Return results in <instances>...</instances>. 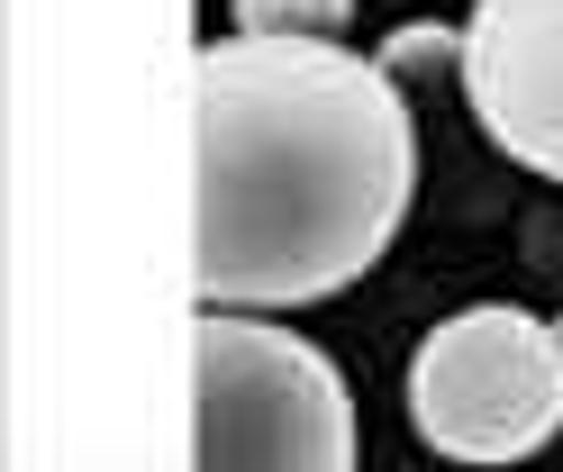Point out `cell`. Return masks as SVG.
<instances>
[{
  "mask_svg": "<svg viewBox=\"0 0 563 472\" xmlns=\"http://www.w3.org/2000/svg\"><path fill=\"white\" fill-rule=\"evenodd\" d=\"M191 463H291V472H345L355 463V399L345 373L245 309H200L191 327Z\"/></svg>",
  "mask_w": 563,
  "mask_h": 472,
  "instance_id": "cell-2",
  "label": "cell"
},
{
  "mask_svg": "<svg viewBox=\"0 0 563 472\" xmlns=\"http://www.w3.org/2000/svg\"><path fill=\"white\" fill-rule=\"evenodd\" d=\"M355 0H236L245 36H345Z\"/></svg>",
  "mask_w": 563,
  "mask_h": 472,
  "instance_id": "cell-5",
  "label": "cell"
},
{
  "mask_svg": "<svg viewBox=\"0 0 563 472\" xmlns=\"http://www.w3.org/2000/svg\"><path fill=\"white\" fill-rule=\"evenodd\" d=\"M209 309H300L364 282L409 218L418 136L400 73L336 36H219L191 64Z\"/></svg>",
  "mask_w": 563,
  "mask_h": 472,
  "instance_id": "cell-1",
  "label": "cell"
},
{
  "mask_svg": "<svg viewBox=\"0 0 563 472\" xmlns=\"http://www.w3.org/2000/svg\"><path fill=\"white\" fill-rule=\"evenodd\" d=\"M445 55H464V36H454V28H400V46L391 55H382V64H445Z\"/></svg>",
  "mask_w": 563,
  "mask_h": 472,
  "instance_id": "cell-6",
  "label": "cell"
},
{
  "mask_svg": "<svg viewBox=\"0 0 563 472\" xmlns=\"http://www.w3.org/2000/svg\"><path fill=\"white\" fill-rule=\"evenodd\" d=\"M554 337H563V318H554Z\"/></svg>",
  "mask_w": 563,
  "mask_h": 472,
  "instance_id": "cell-7",
  "label": "cell"
},
{
  "mask_svg": "<svg viewBox=\"0 0 563 472\" xmlns=\"http://www.w3.org/2000/svg\"><path fill=\"white\" fill-rule=\"evenodd\" d=\"M409 427L454 463H518L563 427V337L509 300L454 309L409 363Z\"/></svg>",
  "mask_w": 563,
  "mask_h": 472,
  "instance_id": "cell-3",
  "label": "cell"
},
{
  "mask_svg": "<svg viewBox=\"0 0 563 472\" xmlns=\"http://www.w3.org/2000/svg\"><path fill=\"white\" fill-rule=\"evenodd\" d=\"M464 100L509 164L563 182V0H473Z\"/></svg>",
  "mask_w": 563,
  "mask_h": 472,
  "instance_id": "cell-4",
  "label": "cell"
}]
</instances>
